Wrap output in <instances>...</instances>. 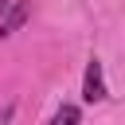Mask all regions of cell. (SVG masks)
<instances>
[{"instance_id":"6da1fadb","label":"cell","mask_w":125,"mask_h":125,"mask_svg":"<svg viewBox=\"0 0 125 125\" xmlns=\"http://www.w3.org/2000/svg\"><path fill=\"white\" fill-rule=\"evenodd\" d=\"M82 102H105V70H102V59H90L86 62V74H82Z\"/></svg>"},{"instance_id":"7a4b0ae2","label":"cell","mask_w":125,"mask_h":125,"mask_svg":"<svg viewBox=\"0 0 125 125\" xmlns=\"http://www.w3.org/2000/svg\"><path fill=\"white\" fill-rule=\"evenodd\" d=\"M27 16H31V4H27V0H8V4H0V35L20 31Z\"/></svg>"},{"instance_id":"3957f363","label":"cell","mask_w":125,"mask_h":125,"mask_svg":"<svg viewBox=\"0 0 125 125\" xmlns=\"http://www.w3.org/2000/svg\"><path fill=\"white\" fill-rule=\"evenodd\" d=\"M78 117H82L78 105H59V109H55V125H62V121H78Z\"/></svg>"},{"instance_id":"277c9868","label":"cell","mask_w":125,"mask_h":125,"mask_svg":"<svg viewBox=\"0 0 125 125\" xmlns=\"http://www.w3.org/2000/svg\"><path fill=\"white\" fill-rule=\"evenodd\" d=\"M0 4H8V0H0Z\"/></svg>"}]
</instances>
